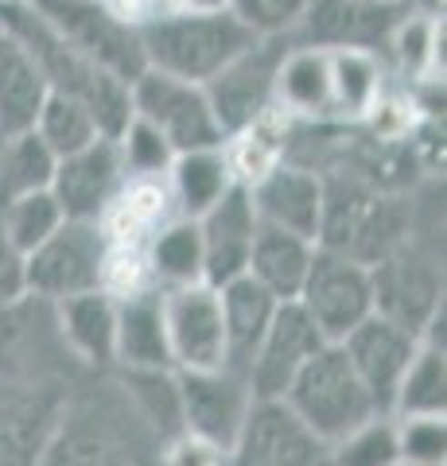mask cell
<instances>
[{"instance_id": "obj_18", "label": "cell", "mask_w": 447, "mask_h": 466, "mask_svg": "<svg viewBox=\"0 0 447 466\" xmlns=\"http://www.w3.org/2000/svg\"><path fill=\"white\" fill-rule=\"evenodd\" d=\"M257 222L300 233L308 241H320L323 222V175L311 167L272 164L249 183Z\"/></svg>"}, {"instance_id": "obj_27", "label": "cell", "mask_w": 447, "mask_h": 466, "mask_svg": "<svg viewBox=\"0 0 447 466\" xmlns=\"http://www.w3.org/2000/svg\"><path fill=\"white\" fill-rule=\"evenodd\" d=\"M51 175H55V156L32 128L0 137V207L16 195L51 187Z\"/></svg>"}, {"instance_id": "obj_15", "label": "cell", "mask_w": 447, "mask_h": 466, "mask_svg": "<svg viewBox=\"0 0 447 466\" xmlns=\"http://www.w3.org/2000/svg\"><path fill=\"white\" fill-rule=\"evenodd\" d=\"M164 323L176 370H222L226 366V327L218 288L179 284L164 288Z\"/></svg>"}, {"instance_id": "obj_29", "label": "cell", "mask_w": 447, "mask_h": 466, "mask_svg": "<svg viewBox=\"0 0 447 466\" xmlns=\"http://www.w3.org/2000/svg\"><path fill=\"white\" fill-rule=\"evenodd\" d=\"M330 55V113L362 116L378 101L381 70L373 51H327Z\"/></svg>"}, {"instance_id": "obj_24", "label": "cell", "mask_w": 447, "mask_h": 466, "mask_svg": "<svg viewBox=\"0 0 447 466\" xmlns=\"http://www.w3.org/2000/svg\"><path fill=\"white\" fill-rule=\"evenodd\" d=\"M272 101L304 116L330 113V55L323 47H308V43L288 47L277 70Z\"/></svg>"}, {"instance_id": "obj_11", "label": "cell", "mask_w": 447, "mask_h": 466, "mask_svg": "<svg viewBox=\"0 0 447 466\" xmlns=\"http://www.w3.org/2000/svg\"><path fill=\"white\" fill-rule=\"evenodd\" d=\"M176 385H179L183 431L226 455L253 404L249 381L222 366V370H176Z\"/></svg>"}, {"instance_id": "obj_12", "label": "cell", "mask_w": 447, "mask_h": 466, "mask_svg": "<svg viewBox=\"0 0 447 466\" xmlns=\"http://www.w3.org/2000/svg\"><path fill=\"white\" fill-rule=\"evenodd\" d=\"M409 16L401 0H308L296 32L300 43L323 51H373L389 47L397 24Z\"/></svg>"}, {"instance_id": "obj_9", "label": "cell", "mask_w": 447, "mask_h": 466, "mask_svg": "<svg viewBox=\"0 0 447 466\" xmlns=\"http://www.w3.org/2000/svg\"><path fill=\"white\" fill-rule=\"evenodd\" d=\"M226 455L229 466H330V443L284 400H253Z\"/></svg>"}, {"instance_id": "obj_22", "label": "cell", "mask_w": 447, "mask_h": 466, "mask_svg": "<svg viewBox=\"0 0 447 466\" xmlns=\"http://www.w3.org/2000/svg\"><path fill=\"white\" fill-rule=\"evenodd\" d=\"M311 253H315V241L300 238V233L257 222L253 249H249V272L245 276H253L272 299L288 303V299L300 296V288H304Z\"/></svg>"}, {"instance_id": "obj_30", "label": "cell", "mask_w": 447, "mask_h": 466, "mask_svg": "<svg viewBox=\"0 0 447 466\" xmlns=\"http://www.w3.org/2000/svg\"><path fill=\"white\" fill-rule=\"evenodd\" d=\"M148 265L168 288L203 280V233H198L195 218H179V222H171L156 233Z\"/></svg>"}, {"instance_id": "obj_16", "label": "cell", "mask_w": 447, "mask_h": 466, "mask_svg": "<svg viewBox=\"0 0 447 466\" xmlns=\"http://www.w3.org/2000/svg\"><path fill=\"white\" fill-rule=\"evenodd\" d=\"M421 334L393 323V319L385 315H366L362 323H358L346 339L339 342L342 354L350 358L354 373L362 377V385L370 389L373 404L381 408V412L393 416V397H397V385L401 377H405L412 354L421 350Z\"/></svg>"}, {"instance_id": "obj_39", "label": "cell", "mask_w": 447, "mask_h": 466, "mask_svg": "<svg viewBox=\"0 0 447 466\" xmlns=\"http://www.w3.org/2000/svg\"><path fill=\"white\" fill-rule=\"evenodd\" d=\"M409 12H421V16H443V0H401Z\"/></svg>"}, {"instance_id": "obj_10", "label": "cell", "mask_w": 447, "mask_h": 466, "mask_svg": "<svg viewBox=\"0 0 447 466\" xmlns=\"http://www.w3.org/2000/svg\"><path fill=\"white\" fill-rule=\"evenodd\" d=\"M373 284V311L393 323L416 330L424 339V327L443 311V276L436 260L401 241L381 260L370 265Z\"/></svg>"}, {"instance_id": "obj_1", "label": "cell", "mask_w": 447, "mask_h": 466, "mask_svg": "<svg viewBox=\"0 0 447 466\" xmlns=\"http://www.w3.org/2000/svg\"><path fill=\"white\" fill-rule=\"evenodd\" d=\"M144 66L164 70L187 82H210L218 70L253 47L261 35H253L229 8L218 12H183L160 8L137 24Z\"/></svg>"}, {"instance_id": "obj_37", "label": "cell", "mask_w": 447, "mask_h": 466, "mask_svg": "<svg viewBox=\"0 0 447 466\" xmlns=\"http://www.w3.org/2000/svg\"><path fill=\"white\" fill-rule=\"evenodd\" d=\"M20 296H27L24 253L5 238V229H0V311H5L8 303H16Z\"/></svg>"}, {"instance_id": "obj_3", "label": "cell", "mask_w": 447, "mask_h": 466, "mask_svg": "<svg viewBox=\"0 0 447 466\" xmlns=\"http://www.w3.org/2000/svg\"><path fill=\"white\" fill-rule=\"evenodd\" d=\"M280 400L327 443H339L342 435L362 428L366 420L381 416V408L373 404L370 389L362 385V377L354 373L350 358L342 354L339 342H327L320 354L296 373V381L288 385Z\"/></svg>"}, {"instance_id": "obj_13", "label": "cell", "mask_w": 447, "mask_h": 466, "mask_svg": "<svg viewBox=\"0 0 447 466\" xmlns=\"http://www.w3.org/2000/svg\"><path fill=\"white\" fill-rule=\"evenodd\" d=\"M128 183L117 137H97L86 148L55 159L51 195L59 198L66 218L78 222H102V214L121 198Z\"/></svg>"}, {"instance_id": "obj_14", "label": "cell", "mask_w": 447, "mask_h": 466, "mask_svg": "<svg viewBox=\"0 0 447 466\" xmlns=\"http://www.w3.org/2000/svg\"><path fill=\"white\" fill-rule=\"evenodd\" d=\"M323 346H327V339L315 330L304 308H300L296 299L280 303L272 323L261 334V342L253 350L249 370H245L253 400H280L288 385L296 381V373L304 370Z\"/></svg>"}, {"instance_id": "obj_20", "label": "cell", "mask_w": 447, "mask_h": 466, "mask_svg": "<svg viewBox=\"0 0 447 466\" xmlns=\"http://www.w3.org/2000/svg\"><path fill=\"white\" fill-rule=\"evenodd\" d=\"M55 327L66 346L90 366H113V346H117V299L106 288L66 296L55 303Z\"/></svg>"}, {"instance_id": "obj_21", "label": "cell", "mask_w": 447, "mask_h": 466, "mask_svg": "<svg viewBox=\"0 0 447 466\" xmlns=\"http://www.w3.org/2000/svg\"><path fill=\"white\" fill-rule=\"evenodd\" d=\"M218 303H222V327H226V370L245 377L253 350L261 342L265 327L272 323V315H277L280 299H272L253 276H238V280L218 288Z\"/></svg>"}, {"instance_id": "obj_5", "label": "cell", "mask_w": 447, "mask_h": 466, "mask_svg": "<svg viewBox=\"0 0 447 466\" xmlns=\"http://www.w3.org/2000/svg\"><path fill=\"white\" fill-rule=\"evenodd\" d=\"M128 101H133V116L148 121L171 144L176 156L195 148H222L226 144L218 116L210 109V97L198 82L144 66L128 82Z\"/></svg>"}, {"instance_id": "obj_4", "label": "cell", "mask_w": 447, "mask_h": 466, "mask_svg": "<svg viewBox=\"0 0 447 466\" xmlns=\"http://www.w3.org/2000/svg\"><path fill=\"white\" fill-rule=\"evenodd\" d=\"M109 265H113V257H109V238H106L102 222L66 218L47 241L36 245V249L24 257L27 296L59 303L66 296L106 288Z\"/></svg>"}, {"instance_id": "obj_7", "label": "cell", "mask_w": 447, "mask_h": 466, "mask_svg": "<svg viewBox=\"0 0 447 466\" xmlns=\"http://www.w3.org/2000/svg\"><path fill=\"white\" fill-rule=\"evenodd\" d=\"M296 303L304 308V315L327 342H342L366 315H373L370 265L315 245Z\"/></svg>"}, {"instance_id": "obj_8", "label": "cell", "mask_w": 447, "mask_h": 466, "mask_svg": "<svg viewBox=\"0 0 447 466\" xmlns=\"http://www.w3.org/2000/svg\"><path fill=\"white\" fill-rule=\"evenodd\" d=\"M284 51H288L284 35H261L253 47H245L238 58H229L210 82H203L210 109L222 125V137L245 133V128L257 125L269 113Z\"/></svg>"}, {"instance_id": "obj_38", "label": "cell", "mask_w": 447, "mask_h": 466, "mask_svg": "<svg viewBox=\"0 0 447 466\" xmlns=\"http://www.w3.org/2000/svg\"><path fill=\"white\" fill-rule=\"evenodd\" d=\"M229 0H164V8H183V12H218Z\"/></svg>"}, {"instance_id": "obj_23", "label": "cell", "mask_w": 447, "mask_h": 466, "mask_svg": "<svg viewBox=\"0 0 447 466\" xmlns=\"http://www.w3.org/2000/svg\"><path fill=\"white\" fill-rule=\"evenodd\" d=\"M43 94H47V82H43L36 63L0 27V137L32 128Z\"/></svg>"}, {"instance_id": "obj_33", "label": "cell", "mask_w": 447, "mask_h": 466, "mask_svg": "<svg viewBox=\"0 0 447 466\" xmlns=\"http://www.w3.org/2000/svg\"><path fill=\"white\" fill-rule=\"evenodd\" d=\"M330 466H401L397 420L381 412L350 435H342L339 443H330Z\"/></svg>"}, {"instance_id": "obj_40", "label": "cell", "mask_w": 447, "mask_h": 466, "mask_svg": "<svg viewBox=\"0 0 447 466\" xmlns=\"http://www.w3.org/2000/svg\"><path fill=\"white\" fill-rule=\"evenodd\" d=\"M401 466H405V462H401Z\"/></svg>"}, {"instance_id": "obj_34", "label": "cell", "mask_w": 447, "mask_h": 466, "mask_svg": "<svg viewBox=\"0 0 447 466\" xmlns=\"http://www.w3.org/2000/svg\"><path fill=\"white\" fill-rule=\"evenodd\" d=\"M117 148H121V159H125V171L140 175V179L168 171L171 159H176L171 144L156 133L148 121H140V116H128V125L117 133Z\"/></svg>"}, {"instance_id": "obj_28", "label": "cell", "mask_w": 447, "mask_h": 466, "mask_svg": "<svg viewBox=\"0 0 447 466\" xmlns=\"http://www.w3.org/2000/svg\"><path fill=\"white\" fill-rule=\"evenodd\" d=\"M447 408V358L440 346L421 342L405 377L397 385L393 412L401 416H443Z\"/></svg>"}, {"instance_id": "obj_17", "label": "cell", "mask_w": 447, "mask_h": 466, "mask_svg": "<svg viewBox=\"0 0 447 466\" xmlns=\"http://www.w3.org/2000/svg\"><path fill=\"white\" fill-rule=\"evenodd\" d=\"M203 233V284L222 288L249 272V249L257 233V210L249 183H229L214 207L195 218Z\"/></svg>"}, {"instance_id": "obj_2", "label": "cell", "mask_w": 447, "mask_h": 466, "mask_svg": "<svg viewBox=\"0 0 447 466\" xmlns=\"http://www.w3.org/2000/svg\"><path fill=\"white\" fill-rule=\"evenodd\" d=\"M401 241H409V218L397 198L378 195L354 175L323 179V222L315 245L373 265Z\"/></svg>"}, {"instance_id": "obj_35", "label": "cell", "mask_w": 447, "mask_h": 466, "mask_svg": "<svg viewBox=\"0 0 447 466\" xmlns=\"http://www.w3.org/2000/svg\"><path fill=\"white\" fill-rule=\"evenodd\" d=\"M397 440H401V462L405 466H443L447 459L443 416H401Z\"/></svg>"}, {"instance_id": "obj_25", "label": "cell", "mask_w": 447, "mask_h": 466, "mask_svg": "<svg viewBox=\"0 0 447 466\" xmlns=\"http://www.w3.org/2000/svg\"><path fill=\"white\" fill-rule=\"evenodd\" d=\"M171 195H176L183 218H203L234 183V164L222 148H195L171 159Z\"/></svg>"}, {"instance_id": "obj_26", "label": "cell", "mask_w": 447, "mask_h": 466, "mask_svg": "<svg viewBox=\"0 0 447 466\" xmlns=\"http://www.w3.org/2000/svg\"><path fill=\"white\" fill-rule=\"evenodd\" d=\"M32 133L47 144V152L55 159H63L70 152L86 148L90 140L106 137L97 128V116L90 113V106L70 94H59V90H47L36 109V121H32Z\"/></svg>"}, {"instance_id": "obj_19", "label": "cell", "mask_w": 447, "mask_h": 466, "mask_svg": "<svg viewBox=\"0 0 447 466\" xmlns=\"http://www.w3.org/2000/svg\"><path fill=\"white\" fill-rule=\"evenodd\" d=\"M121 370H176L164 323V291H133L117 299V346Z\"/></svg>"}, {"instance_id": "obj_6", "label": "cell", "mask_w": 447, "mask_h": 466, "mask_svg": "<svg viewBox=\"0 0 447 466\" xmlns=\"http://www.w3.org/2000/svg\"><path fill=\"white\" fill-rule=\"evenodd\" d=\"M70 47H78L90 63L106 66L121 82H133L144 70V51L137 24L125 20L109 0H27Z\"/></svg>"}, {"instance_id": "obj_36", "label": "cell", "mask_w": 447, "mask_h": 466, "mask_svg": "<svg viewBox=\"0 0 447 466\" xmlns=\"http://www.w3.org/2000/svg\"><path fill=\"white\" fill-rule=\"evenodd\" d=\"M234 16L249 27L253 35H292L308 0H229Z\"/></svg>"}, {"instance_id": "obj_32", "label": "cell", "mask_w": 447, "mask_h": 466, "mask_svg": "<svg viewBox=\"0 0 447 466\" xmlns=\"http://www.w3.org/2000/svg\"><path fill=\"white\" fill-rule=\"evenodd\" d=\"M121 381L144 412V420H152L164 435H183L176 370H121Z\"/></svg>"}, {"instance_id": "obj_31", "label": "cell", "mask_w": 447, "mask_h": 466, "mask_svg": "<svg viewBox=\"0 0 447 466\" xmlns=\"http://www.w3.org/2000/svg\"><path fill=\"white\" fill-rule=\"evenodd\" d=\"M63 222H66V214L59 207V198L51 195V187L16 195V198H8L5 207H0V229H5V238L16 245L24 257L32 253L36 245L47 241Z\"/></svg>"}]
</instances>
